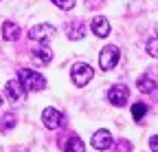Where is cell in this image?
Listing matches in <instances>:
<instances>
[{"mask_svg": "<svg viewBox=\"0 0 158 152\" xmlns=\"http://www.w3.org/2000/svg\"><path fill=\"white\" fill-rule=\"evenodd\" d=\"M86 5L88 7H99V5H101V0H86Z\"/></svg>", "mask_w": 158, "mask_h": 152, "instance_id": "21", "label": "cell"}, {"mask_svg": "<svg viewBox=\"0 0 158 152\" xmlns=\"http://www.w3.org/2000/svg\"><path fill=\"white\" fill-rule=\"evenodd\" d=\"M64 152H86V145L77 135H70L64 143Z\"/></svg>", "mask_w": 158, "mask_h": 152, "instance_id": "12", "label": "cell"}, {"mask_svg": "<svg viewBox=\"0 0 158 152\" xmlns=\"http://www.w3.org/2000/svg\"><path fill=\"white\" fill-rule=\"evenodd\" d=\"M84 35H86V27H84V22L75 20L73 24H68V37H70V40H81Z\"/></svg>", "mask_w": 158, "mask_h": 152, "instance_id": "13", "label": "cell"}, {"mask_svg": "<svg viewBox=\"0 0 158 152\" xmlns=\"http://www.w3.org/2000/svg\"><path fill=\"white\" fill-rule=\"evenodd\" d=\"M42 121H44V126H46L48 130H59V128H64V124H66L64 115H62L59 110H55V108H44Z\"/></svg>", "mask_w": 158, "mask_h": 152, "instance_id": "4", "label": "cell"}, {"mask_svg": "<svg viewBox=\"0 0 158 152\" xmlns=\"http://www.w3.org/2000/svg\"><path fill=\"white\" fill-rule=\"evenodd\" d=\"M53 35H55V27H51V24H37L29 31V37L33 42H48Z\"/></svg>", "mask_w": 158, "mask_h": 152, "instance_id": "7", "label": "cell"}, {"mask_svg": "<svg viewBox=\"0 0 158 152\" xmlns=\"http://www.w3.org/2000/svg\"><path fill=\"white\" fill-rule=\"evenodd\" d=\"M51 2H55L59 9H64V11H68V9L75 7V0H51Z\"/></svg>", "mask_w": 158, "mask_h": 152, "instance_id": "18", "label": "cell"}, {"mask_svg": "<svg viewBox=\"0 0 158 152\" xmlns=\"http://www.w3.org/2000/svg\"><path fill=\"white\" fill-rule=\"evenodd\" d=\"M118 58H121V51H118V46L108 44V46L101 49V53H99V66H101L103 71H112V68L118 64Z\"/></svg>", "mask_w": 158, "mask_h": 152, "instance_id": "3", "label": "cell"}, {"mask_svg": "<svg viewBox=\"0 0 158 152\" xmlns=\"http://www.w3.org/2000/svg\"><path fill=\"white\" fill-rule=\"evenodd\" d=\"M15 115L13 112H7V115H2V119H0V132H9L15 128Z\"/></svg>", "mask_w": 158, "mask_h": 152, "instance_id": "15", "label": "cell"}, {"mask_svg": "<svg viewBox=\"0 0 158 152\" xmlns=\"http://www.w3.org/2000/svg\"><path fill=\"white\" fill-rule=\"evenodd\" d=\"M33 58L40 62V64H48L51 60H53V51L42 42V44H40L37 49H33Z\"/></svg>", "mask_w": 158, "mask_h": 152, "instance_id": "11", "label": "cell"}, {"mask_svg": "<svg viewBox=\"0 0 158 152\" xmlns=\"http://www.w3.org/2000/svg\"><path fill=\"white\" fill-rule=\"evenodd\" d=\"M136 86H138V90H141V93H154V90H156V82L149 77V75H143V77H138Z\"/></svg>", "mask_w": 158, "mask_h": 152, "instance_id": "14", "label": "cell"}, {"mask_svg": "<svg viewBox=\"0 0 158 152\" xmlns=\"http://www.w3.org/2000/svg\"><path fill=\"white\" fill-rule=\"evenodd\" d=\"M149 148H152V152H158V135H154L149 139Z\"/></svg>", "mask_w": 158, "mask_h": 152, "instance_id": "20", "label": "cell"}, {"mask_svg": "<svg viewBox=\"0 0 158 152\" xmlns=\"http://www.w3.org/2000/svg\"><path fill=\"white\" fill-rule=\"evenodd\" d=\"M0 106H2V97H0Z\"/></svg>", "mask_w": 158, "mask_h": 152, "instance_id": "22", "label": "cell"}, {"mask_svg": "<svg viewBox=\"0 0 158 152\" xmlns=\"http://www.w3.org/2000/svg\"><path fill=\"white\" fill-rule=\"evenodd\" d=\"M18 80H20V84H22L27 90H33V93L46 88V80L40 73L31 71V68H18Z\"/></svg>", "mask_w": 158, "mask_h": 152, "instance_id": "1", "label": "cell"}, {"mask_svg": "<svg viewBox=\"0 0 158 152\" xmlns=\"http://www.w3.org/2000/svg\"><path fill=\"white\" fill-rule=\"evenodd\" d=\"M90 27H92V33H94L97 37H108L110 31H112L108 18H103V15H94L92 22H90Z\"/></svg>", "mask_w": 158, "mask_h": 152, "instance_id": "8", "label": "cell"}, {"mask_svg": "<svg viewBox=\"0 0 158 152\" xmlns=\"http://www.w3.org/2000/svg\"><path fill=\"white\" fill-rule=\"evenodd\" d=\"M116 152H132V143L125 141V139H121V141H118V145H116Z\"/></svg>", "mask_w": 158, "mask_h": 152, "instance_id": "19", "label": "cell"}, {"mask_svg": "<svg viewBox=\"0 0 158 152\" xmlns=\"http://www.w3.org/2000/svg\"><path fill=\"white\" fill-rule=\"evenodd\" d=\"M145 49H147V53L152 55V58H156V60H158V35H156V37H152V40H147Z\"/></svg>", "mask_w": 158, "mask_h": 152, "instance_id": "17", "label": "cell"}, {"mask_svg": "<svg viewBox=\"0 0 158 152\" xmlns=\"http://www.w3.org/2000/svg\"><path fill=\"white\" fill-rule=\"evenodd\" d=\"M5 93H7V97H9L13 104H22V102L27 99V88L20 84V80H11V82H7Z\"/></svg>", "mask_w": 158, "mask_h": 152, "instance_id": "5", "label": "cell"}, {"mask_svg": "<svg viewBox=\"0 0 158 152\" xmlns=\"http://www.w3.org/2000/svg\"><path fill=\"white\" fill-rule=\"evenodd\" d=\"M145 115H147V106H145L143 102H138V104H134V106H132V117H134V121L141 124Z\"/></svg>", "mask_w": 158, "mask_h": 152, "instance_id": "16", "label": "cell"}, {"mask_svg": "<svg viewBox=\"0 0 158 152\" xmlns=\"http://www.w3.org/2000/svg\"><path fill=\"white\" fill-rule=\"evenodd\" d=\"M20 27L15 24V22H11V20H7V22H2V37L7 42H15L18 37H20Z\"/></svg>", "mask_w": 158, "mask_h": 152, "instance_id": "10", "label": "cell"}, {"mask_svg": "<svg viewBox=\"0 0 158 152\" xmlns=\"http://www.w3.org/2000/svg\"><path fill=\"white\" fill-rule=\"evenodd\" d=\"M127 97H130V90H127V86L116 84V86H112V88L108 90V102H110L112 106H125Z\"/></svg>", "mask_w": 158, "mask_h": 152, "instance_id": "6", "label": "cell"}, {"mask_svg": "<svg viewBox=\"0 0 158 152\" xmlns=\"http://www.w3.org/2000/svg\"><path fill=\"white\" fill-rule=\"evenodd\" d=\"M92 75H94V71H92L90 64H86V62H77V64H73L70 77H73V84H75V86L84 88V86L92 80Z\"/></svg>", "mask_w": 158, "mask_h": 152, "instance_id": "2", "label": "cell"}, {"mask_svg": "<svg viewBox=\"0 0 158 152\" xmlns=\"http://www.w3.org/2000/svg\"><path fill=\"white\" fill-rule=\"evenodd\" d=\"M110 145H112V135L108 130L101 128V130H97L92 135V148L94 150H108Z\"/></svg>", "mask_w": 158, "mask_h": 152, "instance_id": "9", "label": "cell"}, {"mask_svg": "<svg viewBox=\"0 0 158 152\" xmlns=\"http://www.w3.org/2000/svg\"><path fill=\"white\" fill-rule=\"evenodd\" d=\"M156 33H158V27H156Z\"/></svg>", "mask_w": 158, "mask_h": 152, "instance_id": "23", "label": "cell"}]
</instances>
